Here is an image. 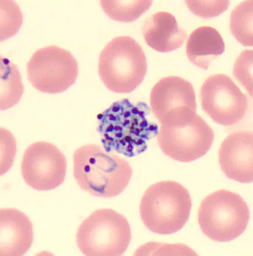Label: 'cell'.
Here are the masks:
<instances>
[{
    "instance_id": "6da1fadb",
    "label": "cell",
    "mask_w": 253,
    "mask_h": 256,
    "mask_svg": "<svg viewBox=\"0 0 253 256\" xmlns=\"http://www.w3.org/2000/svg\"><path fill=\"white\" fill-rule=\"evenodd\" d=\"M150 114L147 103L135 104L128 98L113 102L98 114L97 130L104 150L128 158L143 154L159 130L157 124L149 120Z\"/></svg>"
},
{
    "instance_id": "7a4b0ae2",
    "label": "cell",
    "mask_w": 253,
    "mask_h": 256,
    "mask_svg": "<svg viewBox=\"0 0 253 256\" xmlns=\"http://www.w3.org/2000/svg\"><path fill=\"white\" fill-rule=\"evenodd\" d=\"M73 159L74 179L82 190L93 196H117L131 180L132 169L129 162L98 144H87L78 148Z\"/></svg>"
},
{
    "instance_id": "3957f363",
    "label": "cell",
    "mask_w": 253,
    "mask_h": 256,
    "mask_svg": "<svg viewBox=\"0 0 253 256\" xmlns=\"http://www.w3.org/2000/svg\"><path fill=\"white\" fill-rule=\"evenodd\" d=\"M192 198L183 186L173 180H163L150 186L141 200L140 214L146 228L159 234L180 231L188 222Z\"/></svg>"
},
{
    "instance_id": "277c9868",
    "label": "cell",
    "mask_w": 253,
    "mask_h": 256,
    "mask_svg": "<svg viewBox=\"0 0 253 256\" xmlns=\"http://www.w3.org/2000/svg\"><path fill=\"white\" fill-rule=\"evenodd\" d=\"M147 70L142 46L129 36L115 37L99 58V76L106 88L115 93L133 92L143 82Z\"/></svg>"
},
{
    "instance_id": "5b68a950",
    "label": "cell",
    "mask_w": 253,
    "mask_h": 256,
    "mask_svg": "<svg viewBox=\"0 0 253 256\" xmlns=\"http://www.w3.org/2000/svg\"><path fill=\"white\" fill-rule=\"evenodd\" d=\"M157 136L163 154L182 162H190L208 152L214 132L197 112L188 110L160 124Z\"/></svg>"
},
{
    "instance_id": "8992f818",
    "label": "cell",
    "mask_w": 253,
    "mask_h": 256,
    "mask_svg": "<svg viewBox=\"0 0 253 256\" xmlns=\"http://www.w3.org/2000/svg\"><path fill=\"white\" fill-rule=\"evenodd\" d=\"M250 210L239 194L221 189L207 196L199 208L202 232L216 242L233 241L247 228Z\"/></svg>"
},
{
    "instance_id": "52a82bcc",
    "label": "cell",
    "mask_w": 253,
    "mask_h": 256,
    "mask_svg": "<svg viewBox=\"0 0 253 256\" xmlns=\"http://www.w3.org/2000/svg\"><path fill=\"white\" fill-rule=\"evenodd\" d=\"M131 238L125 216L114 210L101 208L94 210L78 226L76 243L84 255L117 256L125 252Z\"/></svg>"
},
{
    "instance_id": "ba28073f",
    "label": "cell",
    "mask_w": 253,
    "mask_h": 256,
    "mask_svg": "<svg viewBox=\"0 0 253 256\" xmlns=\"http://www.w3.org/2000/svg\"><path fill=\"white\" fill-rule=\"evenodd\" d=\"M78 72L72 53L56 46L38 50L27 64L28 80L33 88L45 94L65 92L75 82Z\"/></svg>"
},
{
    "instance_id": "9c48e42d",
    "label": "cell",
    "mask_w": 253,
    "mask_h": 256,
    "mask_svg": "<svg viewBox=\"0 0 253 256\" xmlns=\"http://www.w3.org/2000/svg\"><path fill=\"white\" fill-rule=\"evenodd\" d=\"M204 112L218 124L232 126L244 118L249 110V100L233 80L225 74L207 78L200 90Z\"/></svg>"
},
{
    "instance_id": "30bf717a",
    "label": "cell",
    "mask_w": 253,
    "mask_h": 256,
    "mask_svg": "<svg viewBox=\"0 0 253 256\" xmlns=\"http://www.w3.org/2000/svg\"><path fill=\"white\" fill-rule=\"evenodd\" d=\"M67 159L59 148L45 142L32 143L24 152L20 170L23 179L37 191H50L64 182Z\"/></svg>"
},
{
    "instance_id": "8fae6325",
    "label": "cell",
    "mask_w": 253,
    "mask_h": 256,
    "mask_svg": "<svg viewBox=\"0 0 253 256\" xmlns=\"http://www.w3.org/2000/svg\"><path fill=\"white\" fill-rule=\"evenodd\" d=\"M151 110L160 124L185 110L197 112L196 94L190 82L177 76L162 78L153 86Z\"/></svg>"
},
{
    "instance_id": "7c38bea8",
    "label": "cell",
    "mask_w": 253,
    "mask_h": 256,
    "mask_svg": "<svg viewBox=\"0 0 253 256\" xmlns=\"http://www.w3.org/2000/svg\"><path fill=\"white\" fill-rule=\"evenodd\" d=\"M253 134L238 131L228 136L219 150V162L228 178L242 184L253 180Z\"/></svg>"
},
{
    "instance_id": "4fadbf2b",
    "label": "cell",
    "mask_w": 253,
    "mask_h": 256,
    "mask_svg": "<svg viewBox=\"0 0 253 256\" xmlns=\"http://www.w3.org/2000/svg\"><path fill=\"white\" fill-rule=\"evenodd\" d=\"M33 240V226L26 214L13 208L0 210V256L25 254Z\"/></svg>"
},
{
    "instance_id": "5bb4252c",
    "label": "cell",
    "mask_w": 253,
    "mask_h": 256,
    "mask_svg": "<svg viewBox=\"0 0 253 256\" xmlns=\"http://www.w3.org/2000/svg\"><path fill=\"white\" fill-rule=\"evenodd\" d=\"M142 32L148 46L161 52L176 50L187 38L175 16L167 12H157L145 20Z\"/></svg>"
},
{
    "instance_id": "9a60e30c",
    "label": "cell",
    "mask_w": 253,
    "mask_h": 256,
    "mask_svg": "<svg viewBox=\"0 0 253 256\" xmlns=\"http://www.w3.org/2000/svg\"><path fill=\"white\" fill-rule=\"evenodd\" d=\"M222 36L216 28L203 26L193 31L186 44L189 60L197 67L207 70L213 60L225 52Z\"/></svg>"
},
{
    "instance_id": "2e32d148",
    "label": "cell",
    "mask_w": 253,
    "mask_h": 256,
    "mask_svg": "<svg viewBox=\"0 0 253 256\" xmlns=\"http://www.w3.org/2000/svg\"><path fill=\"white\" fill-rule=\"evenodd\" d=\"M23 92L17 67L9 60L1 56V110H6L17 104Z\"/></svg>"
},
{
    "instance_id": "e0dca14e",
    "label": "cell",
    "mask_w": 253,
    "mask_h": 256,
    "mask_svg": "<svg viewBox=\"0 0 253 256\" xmlns=\"http://www.w3.org/2000/svg\"><path fill=\"white\" fill-rule=\"evenodd\" d=\"M253 1L244 2L232 12L230 30L232 34L244 46H253Z\"/></svg>"
},
{
    "instance_id": "ac0fdd59",
    "label": "cell",
    "mask_w": 253,
    "mask_h": 256,
    "mask_svg": "<svg viewBox=\"0 0 253 256\" xmlns=\"http://www.w3.org/2000/svg\"><path fill=\"white\" fill-rule=\"evenodd\" d=\"M152 1H102L103 10L112 20L117 22H135L149 10Z\"/></svg>"
},
{
    "instance_id": "d6986e66",
    "label": "cell",
    "mask_w": 253,
    "mask_h": 256,
    "mask_svg": "<svg viewBox=\"0 0 253 256\" xmlns=\"http://www.w3.org/2000/svg\"><path fill=\"white\" fill-rule=\"evenodd\" d=\"M253 50H247L236 60L234 76L244 89L253 96Z\"/></svg>"
},
{
    "instance_id": "ffe728a7",
    "label": "cell",
    "mask_w": 253,
    "mask_h": 256,
    "mask_svg": "<svg viewBox=\"0 0 253 256\" xmlns=\"http://www.w3.org/2000/svg\"><path fill=\"white\" fill-rule=\"evenodd\" d=\"M185 3L193 14L204 19L221 15L230 4V1H186Z\"/></svg>"
},
{
    "instance_id": "44dd1931",
    "label": "cell",
    "mask_w": 253,
    "mask_h": 256,
    "mask_svg": "<svg viewBox=\"0 0 253 256\" xmlns=\"http://www.w3.org/2000/svg\"><path fill=\"white\" fill-rule=\"evenodd\" d=\"M1 129V176L5 174L11 167L14 162L16 152V142L13 136L5 129Z\"/></svg>"
}]
</instances>
